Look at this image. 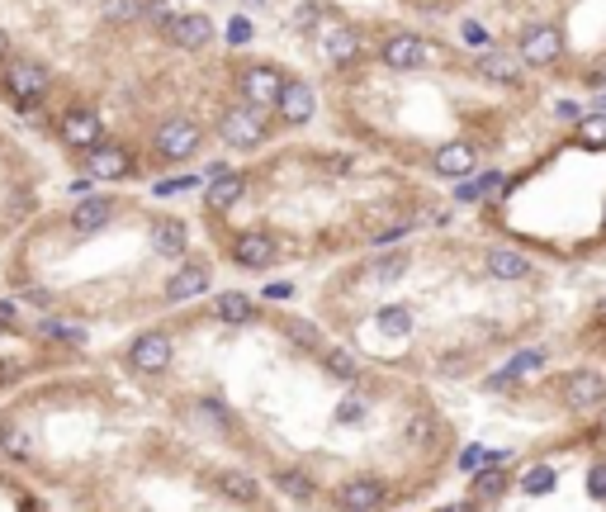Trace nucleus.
<instances>
[{
	"label": "nucleus",
	"mask_w": 606,
	"mask_h": 512,
	"mask_svg": "<svg viewBox=\"0 0 606 512\" xmlns=\"http://www.w3.org/2000/svg\"><path fill=\"white\" fill-rule=\"evenodd\" d=\"M218 138L228 147H238V152H251V147H261L271 138V124H265V109H251V105H232L223 109V119H218Z\"/></svg>",
	"instance_id": "f257e3e1"
},
{
	"label": "nucleus",
	"mask_w": 606,
	"mask_h": 512,
	"mask_svg": "<svg viewBox=\"0 0 606 512\" xmlns=\"http://www.w3.org/2000/svg\"><path fill=\"white\" fill-rule=\"evenodd\" d=\"M564 57V34L559 24H531L516 43V62L521 67H554Z\"/></svg>",
	"instance_id": "f03ea898"
},
{
	"label": "nucleus",
	"mask_w": 606,
	"mask_h": 512,
	"mask_svg": "<svg viewBox=\"0 0 606 512\" xmlns=\"http://www.w3.org/2000/svg\"><path fill=\"white\" fill-rule=\"evenodd\" d=\"M0 81H5V91L14 95V100H43V95L53 91V72H48L43 62H33V57H14V62H5Z\"/></svg>",
	"instance_id": "7ed1b4c3"
},
{
	"label": "nucleus",
	"mask_w": 606,
	"mask_h": 512,
	"mask_svg": "<svg viewBox=\"0 0 606 512\" xmlns=\"http://www.w3.org/2000/svg\"><path fill=\"white\" fill-rule=\"evenodd\" d=\"M171 356H176V346H171V337L166 333H138L133 337V346H128V366L138 370V375H166L171 370Z\"/></svg>",
	"instance_id": "20e7f679"
},
{
	"label": "nucleus",
	"mask_w": 606,
	"mask_h": 512,
	"mask_svg": "<svg viewBox=\"0 0 606 512\" xmlns=\"http://www.w3.org/2000/svg\"><path fill=\"white\" fill-rule=\"evenodd\" d=\"M384 499H389V489H384V479H375V474H351L346 484H336V493H332V503L342 512H379Z\"/></svg>",
	"instance_id": "39448f33"
},
{
	"label": "nucleus",
	"mask_w": 606,
	"mask_h": 512,
	"mask_svg": "<svg viewBox=\"0 0 606 512\" xmlns=\"http://www.w3.org/2000/svg\"><path fill=\"white\" fill-rule=\"evenodd\" d=\"M199 143H204V128H199L195 119H166V124L157 128V157H166V161L195 157Z\"/></svg>",
	"instance_id": "423d86ee"
},
{
	"label": "nucleus",
	"mask_w": 606,
	"mask_h": 512,
	"mask_svg": "<svg viewBox=\"0 0 606 512\" xmlns=\"http://www.w3.org/2000/svg\"><path fill=\"white\" fill-rule=\"evenodd\" d=\"M166 43L171 48H185V53H199V48H209L213 39V24H209V14H199V10H176V20L161 29Z\"/></svg>",
	"instance_id": "0eeeda50"
},
{
	"label": "nucleus",
	"mask_w": 606,
	"mask_h": 512,
	"mask_svg": "<svg viewBox=\"0 0 606 512\" xmlns=\"http://www.w3.org/2000/svg\"><path fill=\"white\" fill-rule=\"evenodd\" d=\"M317 48H323V57L336 62V67H346V62L360 57V34L342 20H323V29H317Z\"/></svg>",
	"instance_id": "6e6552de"
},
{
	"label": "nucleus",
	"mask_w": 606,
	"mask_h": 512,
	"mask_svg": "<svg viewBox=\"0 0 606 512\" xmlns=\"http://www.w3.org/2000/svg\"><path fill=\"white\" fill-rule=\"evenodd\" d=\"M379 62H384V67H394V72H417V67H427V62H431V53H427V43L417 34H394V39L379 43Z\"/></svg>",
	"instance_id": "1a4fd4ad"
},
{
	"label": "nucleus",
	"mask_w": 606,
	"mask_h": 512,
	"mask_svg": "<svg viewBox=\"0 0 606 512\" xmlns=\"http://www.w3.org/2000/svg\"><path fill=\"white\" fill-rule=\"evenodd\" d=\"M57 134H62L66 147H76V152H91V147L105 143V124H100L91 109H66L62 124H57Z\"/></svg>",
	"instance_id": "9d476101"
},
{
	"label": "nucleus",
	"mask_w": 606,
	"mask_h": 512,
	"mask_svg": "<svg viewBox=\"0 0 606 512\" xmlns=\"http://www.w3.org/2000/svg\"><path fill=\"white\" fill-rule=\"evenodd\" d=\"M564 404L574 408V412H587V408H602L606 404V379L597 370H574V375H564Z\"/></svg>",
	"instance_id": "9b49d317"
},
{
	"label": "nucleus",
	"mask_w": 606,
	"mask_h": 512,
	"mask_svg": "<svg viewBox=\"0 0 606 512\" xmlns=\"http://www.w3.org/2000/svg\"><path fill=\"white\" fill-rule=\"evenodd\" d=\"M275 109H280V119L290 128H303L313 119V109H317V95H313V86H303V81H284Z\"/></svg>",
	"instance_id": "f8f14e48"
},
{
	"label": "nucleus",
	"mask_w": 606,
	"mask_h": 512,
	"mask_svg": "<svg viewBox=\"0 0 606 512\" xmlns=\"http://www.w3.org/2000/svg\"><path fill=\"white\" fill-rule=\"evenodd\" d=\"M474 72H479L483 81H493V86H521V62H516V53H502V48H493V43H488L483 53L474 57Z\"/></svg>",
	"instance_id": "ddd939ff"
},
{
	"label": "nucleus",
	"mask_w": 606,
	"mask_h": 512,
	"mask_svg": "<svg viewBox=\"0 0 606 512\" xmlns=\"http://www.w3.org/2000/svg\"><path fill=\"white\" fill-rule=\"evenodd\" d=\"M280 86H284V76L275 67H247L242 72V95H247V105L251 109H265V105H275L280 100Z\"/></svg>",
	"instance_id": "4468645a"
},
{
	"label": "nucleus",
	"mask_w": 606,
	"mask_h": 512,
	"mask_svg": "<svg viewBox=\"0 0 606 512\" xmlns=\"http://www.w3.org/2000/svg\"><path fill=\"white\" fill-rule=\"evenodd\" d=\"M275 256H280V247H275L271 233H242L238 242H232V261L247 266V271H265Z\"/></svg>",
	"instance_id": "2eb2a0df"
},
{
	"label": "nucleus",
	"mask_w": 606,
	"mask_h": 512,
	"mask_svg": "<svg viewBox=\"0 0 606 512\" xmlns=\"http://www.w3.org/2000/svg\"><path fill=\"white\" fill-rule=\"evenodd\" d=\"M431 167H436V176H446V180H464V176H474L479 152L469 143H446V147H436Z\"/></svg>",
	"instance_id": "dca6fc26"
},
{
	"label": "nucleus",
	"mask_w": 606,
	"mask_h": 512,
	"mask_svg": "<svg viewBox=\"0 0 606 512\" xmlns=\"http://www.w3.org/2000/svg\"><path fill=\"white\" fill-rule=\"evenodd\" d=\"M128 167H133V157H128V147H119V143H100V147H91V157H86V171L95 180H119V176H128Z\"/></svg>",
	"instance_id": "f3484780"
},
{
	"label": "nucleus",
	"mask_w": 606,
	"mask_h": 512,
	"mask_svg": "<svg viewBox=\"0 0 606 512\" xmlns=\"http://www.w3.org/2000/svg\"><path fill=\"white\" fill-rule=\"evenodd\" d=\"M209 290V266L204 261H185V266L166 280V299L171 304H185V299H195V294H204Z\"/></svg>",
	"instance_id": "a211bd4d"
},
{
	"label": "nucleus",
	"mask_w": 606,
	"mask_h": 512,
	"mask_svg": "<svg viewBox=\"0 0 606 512\" xmlns=\"http://www.w3.org/2000/svg\"><path fill=\"white\" fill-rule=\"evenodd\" d=\"M185 247H190V228L180 219H157L152 223V252L157 256H185Z\"/></svg>",
	"instance_id": "6ab92c4d"
},
{
	"label": "nucleus",
	"mask_w": 606,
	"mask_h": 512,
	"mask_svg": "<svg viewBox=\"0 0 606 512\" xmlns=\"http://www.w3.org/2000/svg\"><path fill=\"white\" fill-rule=\"evenodd\" d=\"M114 219V200H105V195H91V200H81L72 209V228L76 233H100Z\"/></svg>",
	"instance_id": "aec40b11"
},
{
	"label": "nucleus",
	"mask_w": 606,
	"mask_h": 512,
	"mask_svg": "<svg viewBox=\"0 0 606 512\" xmlns=\"http://www.w3.org/2000/svg\"><path fill=\"white\" fill-rule=\"evenodd\" d=\"M488 275L493 280H507V285H516V280H531L535 275V266L526 256H516V252H507V247H498V252H488Z\"/></svg>",
	"instance_id": "412c9836"
},
{
	"label": "nucleus",
	"mask_w": 606,
	"mask_h": 512,
	"mask_svg": "<svg viewBox=\"0 0 606 512\" xmlns=\"http://www.w3.org/2000/svg\"><path fill=\"white\" fill-rule=\"evenodd\" d=\"M213 484H218V493H228L232 503H256L261 499V484L247 470H218Z\"/></svg>",
	"instance_id": "4be33fe9"
},
{
	"label": "nucleus",
	"mask_w": 606,
	"mask_h": 512,
	"mask_svg": "<svg viewBox=\"0 0 606 512\" xmlns=\"http://www.w3.org/2000/svg\"><path fill=\"white\" fill-rule=\"evenodd\" d=\"M541 366H545V351H516L512 366H502L498 375H488V389H507V385H516L521 375H535Z\"/></svg>",
	"instance_id": "5701e85b"
},
{
	"label": "nucleus",
	"mask_w": 606,
	"mask_h": 512,
	"mask_svg": "<svg viewBox=\"0 0 606 512\" xmlns=\"http://www.w3.org/2000/svg\"><path fill=\"white\" fill-rule=\"evenodd\" d=\"M0 451L14 456V460H29V456H33V432H29L20 418H5V422H0Z\"/></svg>",
	"instance_id": "b1692460"
},
{
	"label": "nucleus",
	"mask_w": 606,
	"mask_h": 512,
	"mask_svg": "<svg viewBox=\"0 0 606 512\" xmlns=\"http://www.w3.org/2000/svg\"><path fill=\"white\" fill-rule=\"evenodd\" d=\"M242 190H247V180L238 171H223V176H213L209 180V209H232L242 200Z\"/></svg>",
	"instance_id": "393cba45"
},
{
	"label": "nucleus",
	"mask_w": 606,
	"mask_h": 512,
	"mask_svg": "<svg viewBox=\"0 0 606 512\" xmlns=\"http://www.w3.org/2000/svg\"><path fill=\"white\" fill-rule=\"evenodd\" d=\"M213 318L228 323V327H242V323H251V299H247V294H238V290L218 294V299H213Z\"/></svg>",
	"instance_id": "a878e982"
},
{
	"label": "nucleus",
	"mask_w": 606,
	"mask_h": 512,
	"mask_svg": "<svg viewBox=\"0 0 606 512\" xmlns=\"http://www.w3.org/2000/svg\"><path fill=\"white\" fill-rule=\"evenodd\" d=\"M143 5L147 0H100V14L109 24H133V20H143Z\"/></svg>",
	"instance_id": "bb28decb"
},
{
	"label": "nucleus",
	"mask_w": 606,
	"mask_h": 512,
	"mask_svg": "<svg viewBox=\"0 0 606 512\" xmlns=\"http://www.w3.org/2000/svg\"><path fill=\"white\" fill-rule=\"evenodd\" d=\"M275 484L284 489V493H290V499H299V503H308L313 499V479L308 474H299V470H275Z\"/></svg>",
	"instance_id": "cd10ccee"
},
{
	"label": "nucleus",
	"mask_w": 606,
	"mask_h": 512,
	"mask_svg": "<svg viewBox=\"0 0 606 512\" xmlns=\"http://www.w3.org/2000/svg\"><path fill=\"white\" fill-rule=\"evenodd\" d=\"M379 333H389V337H408L412 333V313L394 304V308H379Z\"/></svg>",
	"instance_id": "c85d7f7f"
},
{
	"label": "nucleus",
	"mask_w": 606,
	"mask_h": 512,
	"mask_svg": "<svg viewBox=\"0 0 606 512\" xmlns=\"http://www.w3.org/2000/svg\"><path fill=\"white\" fill-rule=\"evenodd\" d=\"M403 271H408V252H394V256H379L375 266H369V280H379V285H389V280H398Z\"/></svg>",
	"instance_id": "c756f323"
},
{
	"label": "nucleus",
	"mask_w": 606,
	"mask_h": 512,
	"mask_svg": "<svg viewBox=\"0 0 606 512\" xmlns=\"http://www.w3.org/2000/svg\"><path fill=\"white\" fill-rule=\"evenodd\" d=\"M284 333H290V342L308 346V351H323V333H317L313 323H299V318H290V323H284Z\"/></svg>",
	"instance_id": "7c9ffc66"
},
{
	"label": "nucleus",
	"mask_w": 606,
	"mask_h": 512,
	"mask_svg": "<svg viewBox=\"0 0 606 512\" xmlns=\"http://www.w3.org/2000/svg\"><path fill=\"white\" fill-rule=\"evenodd\" d=\"M323 360H327V370L336 379H346V385H351V379H360V366H356V356H351V351H327Z\"/></svg>",
	"instance_id": "2f4dec72"
},
{
	"label": "nucleus",
	"mask_w": 606,
	"mask_h": 512,
	"mask_svg": "<svg viewBox=\"0 0 606 512\" xmlns=\"http://www.w3.org/2000/svg\"><path fill=\"white\" fill-rule=\"evenodd\" d=\"M578 143H583V147H606V114H593V119H583Z\"/></svg>",
	"instance_id": "473e14b6"
},
{
	"label": "nucleus",
	"mask_w": 606,
	"mask_h": 512,
	"mask_svg": "<svg viewBox=\"0 0 606 512\" xmlns=\"http://www.w3.org/2000/svg\"><path fill=\"white\" fill-rule=\"evenodd\" d=\"M521 484H526V493H550L554 489V470L550 465H535L526 479H521Z\"/></svg>",
	"instance_id": "72a5a7b5"
},
{
	"label": "nucleus",
	"mask_w": 606,
	"mask_h": 512,
	"mask_svg": "<svg viewBox=\"0 0 606 512\" xmlns=\"http://www.w3.org/2000/svg\"><path fill=\"white\" fill-rule=\"evenodd\" d=\"M502 489H507V474H502V470H493V474H483V479H479V493H483V499H488V493L498 499Z\"/></svg>",
	"instance_id": "f704fd0d"
},
{
	"label": "nucleus",
	"mask_w": 606,
	"mask_h": 512,
	"mask_svg": "<svg viewBox=\"0 0 606 512\" xmlns=\"http://www.w3.org/2000/svg\"><path fill=\"white\" fill-rule=\"evenodd\" d=\"M587 493H593V499H606V465L587 470Z\"/></svg>",
	"instance_id": "c9c22d12"
},
{
	"label": "nucleus",
	"mask_w": 606,
	"mask_h": 512,
	"mask_svg": "<svg viewBox=\"0 0 606 512\" xmlns=\"http://www.w3.org/2000/svg\"><path fill=\"white\" fill-rule=\"evenodd\" d=\"M498 186H502V176L493 171V176H483V180H479V186H464V190H460V200H474V195H479V190H498Z\"/></svg>",
	"instance_id": "e433bc0d"
},
{
	"label": "nucleus",
	"mask_w": 606,
	"mask_h": 512,
	"mask_svg": "<svg viewBox=\"0 0 606 512\" xmlns=\"http://www.w3.org/2000/svg\"><path fill=\"white\" fill-rule=\"evenodd\" d=\"M308 24H317V5H299V14H294V29H308Z\"/></svg>",
	"instance_id": "4c0bfd02"
},
{
	"label": "nucleus",
	"mask_w": 606,
	"mask_h": 512,
	"mask_svg": "<svg viewBox=\"0 0 606 512\" xmlns=\"http://www.w3.org/2000/svg\"><path fill=\"white\" fill-rule=\"evenodd\" d=\"M247 39H251V24L238 20V24H232V43H247Z\"/></svg>",
	"instance_id": "58836bf2"
},
{
	"label": "nucleus",
	"mask_w": 606,
	"mask_h": 512,
	"mask_svg": "<svg viewBox=\"0 0 606 512\" xmlns=\"http://www.w3.org/2000/svg\"><path fill=\"white\" fill-rule=\"evenodd\" d=\"M464 39H469V43H479V48H488V43H483V29H479V24H464Z\"/></svg>",
	"instance_id": "ea45409f"
},
{
	"label": "nucleus",
	"mask_w": 606,
	"mask_h": 512,
	"mask_svg": "<svg viewBox=\"0 0 606 512\" xmlns=\"http://www.w3.org/2000/svg\"><path fill=\"white\" fill-rule=\"evenodd\" d=\"M5 57H10V34L0 29V62H5Z\"/></svg>",
	"instance_id": "a19ab883"
},
{
	"label": "nucleus",
	"mask_w": 606,
	"mask_h": 512,
	"mask_svg": "<svg viewBox=\"0 0 606 512\" xmlns=\"http://www.w3.org/2000/svg\"><path fill=\"white\" fill-rule=\"evenodd\" d=\"M441 512H474V503H450V508H441Z\"/></svg>",
	"instance_id": "79ce46f5"
},
{
	"label": "nucleus",
	"mask_w": 606,
	"mask_h": 512,
	"mask_svg": "<svg viewBox=\"0 0 606 512\" xmlns=\"http://www.w3.org/2000/svg\"><path fill=\"white\" fill-rule=\"evenodd\" d=\"M593 86H606V67H597V72H593Z\"/></svg>",
	"instance_id": "37998d69"
}]
</instances>
